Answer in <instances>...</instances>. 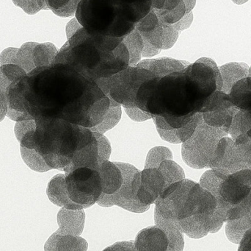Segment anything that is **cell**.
Segmentation results:
<instances>
[{
	"mask_svg": "<svg viewBox=\"0 0 251 251\" xmlns=\"http://www.w3.org/2000/svg\"><path fill=\"white\" fill-rule=\"evenodd\" d=\"M244 142L236 143L229 138L224 139L225 151L221 160H214L210 168L219 169L231 175L243 169H251V137L248 134L239 136Z\"/></svg>",
	"mask_w": 251,
	"mask_h": 251,
	"instance_id": "obj_7",
	"label": "cell"
},
{
	"mask_svg": "<svg viewBox=\"0 0 251 251\" xmlns=\"http://www.w3.org/2000/svg\"><path fill=\"white\" fill-rule=\"evenodd\" d=\"M48 10L60 17H70L76 13L81 0H45Z\"/></svg>",
	"mask_w": 251,
	"mask_h": 251,
	"instance_id": "obj_28",
	"label": "cell"
},
{
	"mask_svg": "<svg viewBox=\"0 0 251 251\" xmlns=\"http://www.w3.org/2000/svg\"><path fill=\"white\" fill-rule=\"evenodd\" d=\"M80 167L98 169V142L95 137L88 145L75 152L72 162L63 168V171L66 173L65 175H67L72 171Z\"/></svg>",
	"mask_w": 251,
	"mask_h": 251,
	"instance_id": "obj_15",
	"label": "cell"
},
{
	"mask_svg": "<svg viewBox=\"0 0 251 251\" xmlns=\"http://www.w3.org/2000/svg\"><path fill=\"white\" fill-rule=\"evenodd\" d=\"M142 38H143V52H142V56H143V57H153V56H156V55H158L159 53H161V50H162L156 48L155 46L149 43V41L145 39L143 37H142Z\"/></svg>",
	"mask_w": 251,
	"mask_h": 251,
	"instance_id": "obj_41",
	"label": "cell"
},
{
	"mask_svg": "<svg viewBox=\"0 0 251 251\" xmlns=\"http://www.w3.org/2000/svg\"><path fill=\"white\" fill-rule=\"evenodd\" d=\"M120 168L123 175L122 187L113 194L101 193L97 201L101 207H112L117 206L134 213H144L150 209L140 203L137 197V193L141 182V171L129 164L115 162Z\"/></svg>",
	"mask_w": 251,
	"mask_h": 251,
	"instance_id": "obj_5",
	"label": "cell"
},
{
	"mask_svg": "<svg viewBox=\"0 0 251 251\" xmlns=\"http://www.w3.org/2000/svg\"><path fill=\"white\" fill-rule=\"evenodd\" d=\"M158 169L165 179V190L171 184L185 179V174L182 168L173 160L164 161Z\"/></svg>",
	"mask_w": 251,
	"mask_h": 251,
	"instance_id": "obj_27",
	"label": "cell"
},
{
	"mask_svg": "<svg viewBox=\"0 0 251 251\" xmlns=\"http://www.w3.org/2000/svg\"><path fill=\"white\" fill-rule=\"evenodd\" d=\"M152 119H153V122H154L156 128L162 130L174 129V128L171 127V125L168 124V122L165 120L164 116H159V115H154Z\"/></svg>",
	"mask_w": 251,
	"mask_h": 251,
	"instance_id": "obj_46",
	"label": "cell"
},
{
	"mask_svg": "<svg viewBox=\"0 0 251 251\" xmlns=\"http://www.w3.org/2000/svg\"><path fill=\"white\" fill-rule=\"evenodd\" d=\"M46 251H87L88 245L79 236L63 235L55 232L45 245Z\"/></svg>",
	"mask_w": 251,
	"mask_h": 251,
	"instance_id": "obj_20",
	"label": "cell"
},
{
	"mask_svg": "<svg viewBox=\"0 0 251 251\" xmlns=\"http://www.w3.org/2000/svg\"><path fill=\"white\" fill-rule=\"evenodd\" d=\"M140 188L157 200L165 190V179L158 168H148L141 171Z\"/></svg>",
	"mask_w": 251,
	"mask_h": 251,
	"instance_id": "obj_22",
	"label": "cell"
},
{
	"mask_svg": "<svg viewBox=\"0 0 251 251\" xmlns=\"http://www.w3.org/2000/svg\"><path fill=\"white\" fill-rule=\"evenodd\" d=\"M248 77L251 78V67H249V75H248Z\"/></svg>",
	"mask_w": 251,
	"mask_h": 251,
	"instance_id": "obj_49",
	"label": "cell"
},
{
	"mask_svg": "<svg viewBox=\"0 0 251 251\" xmlns=\"http://www.w3.org/2000/svg\"><path fill=\"white\" fill-rule=\"evenodd\" d=\"M168 246V237L156 225L141 230L134 240L135 250L139 251H166Z\"/></svg>",
	"mask_w": 251,
	"mask_h": 251,
	"instance_id": "obj_12",
	"label": "cell"
},
{
	"mask_svg": "<svg viewBox=\"0 0 251 251\" xmlns=\"http://www.w3.org/2000/svg\"><path fill=\"white\" fill-rule=\"evenodd\" d=\"M123 43L126 47L129 54L128 66H137L141 60L143 48V41L141 35L134 28L128 35H125Z\"/></svg>",
	"mask_w": 251,
	"mask_h": 251,
	"instance_id": "obj_24",
	"label": "cell"
},
{
	"mask_svg": "<svg viewBox=\"0 0 251 251\" xmlns=\"http://www.w3.org/2000/svg\"><path fill=\"white\" fill-rule=\"evenodd\" d=\"M186 6V13H189L192 12L196 4V0H184Z\"/></svg>",
	"mask_w": 251,
	"mask_h": 251,
	"instance_id": "obj_47",
	"label": "cell"
},
{
	"mask_svg": "<svg viewBox=\"0 0 251 251\" xmlns=\"http://www.w3.org/2000/svg\"><path fill=\"white\" fill-rule=\"evenodd\" d=\"M37 42H26L21 48L9 47L0 54V66L15 64L20 66L26 73H29L36 68L33 60L34 47Z\"/></svg>",
	"mask_w": 251,
	"mask_h": 251,
	"instance_id": "obj_10",
	"label": "cell"
},
{
	"mask_svg": "<svg viewBox=\"0 0 251 251\" xmlns=\"http://www.w3.org/2000/svg\"><path fill=\"white\" fill-rule=\"evenodd\" d=\"M194 115L195 113H189V114L184 115L182 116H164V117L171 127L177 129V128H181V127L184 126L186 124L188 123L193 119Z\"/></svg>",
	"mask_w": 251,
	"mask_h": 251,
	"instance_id": "obj_38",
	"label": "cell"
},
{
	"mask_svg": "<svg viewBox=\"0 0 251 251\" xmlns=\"http://www.w3.org/2000/svg\"><path fill=\"white\" fill-rule=\"evenodd\" d=\"M219 69L224 82L221 91L225 94H230L232 87L238 81L247 78L249 75V66L247 63L243 62H231L221 66Z\"/></svg>",
	"mask_w": 251,
	"mask_h": 251,
	"instance_id": "obj_18",
	"label": "cell"
},
{
	"mask_svg": "<svg viewBox=\"0 0 251 251\" xmlns=\"http://www.w3.org/2000/svg\"><path fill=\"white\" fill-rule=\"evenodd\" d=\"M98 142V164L99 166L104 161H108L111 155V144L104 134L93 132Z\"/></svg>",
	"mask_w": 251,
	"mask_h": 251,
	"instance_id": "obj_33",
	"label": "cell"
},
{
	"mask_svg": "<svg viewBox=\"0 0 251 251\" xmlns=\"http://www.w3.org/2000/svg\"><path fill=\"white\" fill-rule=\"evenodd\" d=\"M251 130V113L249 111L239 108L234 113L230 125L228 134L234 141L239 136L247 134Z\"/></svg>",
	"mask_w": 251,
	"mask_h": 251,
	"instance_id": "obj_23",
	"label": "cell"
},
{
	"mask_svg": "<svg viewBox=\"0 0 251 251\" xmlns=\"http://www.w3.org/2000/svg\"><path fill=\"white\" fill-rule=\"evenodd\" d=\"M134 28L142 37L160 50H168L174 47L181 31L171 25L162 23L153 10L135 24Z\"/></svg>",
	"mask_w": 251,
	"mask_h": 251,
	"instance_id": "obj_8",
	"label": "cell"
},
{
	"mask_svg": "<svg viewBox=\"0 0 251 251\" xmlns=\"http://www.w3.org/2000/svg\"><path fill=\"white\" fill-rule=\"evenodd\" d=\"M69 197L79 204L97 203L102 193L101 178L98 170L92 168L80 167L66 175Z\"/></svg>",
	"mask_w": 251,
	"mask_h": 251,
	"instance_id": "obj_6",
	"label": "cell"
},
{
	"mask_svg": "<svg viewBox=\"0 0 251 251\" xmlns=\"http://www.w3.org/2000/svg\"><path fill=\"white\" fill-rule=\"evenodd\" d=\"M83 209H68L63 207L57 214L59 228L56 232L63 235L80 236L85 227Z\"/></svg>",
	"mask_w": 251,
	"mask_h": 251,
	"instance_id": "obj_13",
	"label": "cell"
},
{
	"mask_svg": "<svg viewBox=\"0 0 251 251\" xmlns=\"http://www.w3.org/2000/svg\"><path fill=\"white\" fill-rule=\"evenodd\" d=\"M196 62L203 63V64L206 65V66H209L213 70L215 78V84H216V90L217 91H221L224 82H223L222 76H221L219 68L217 66L216 63L212 59L209 58V57H201V58L199 59Z\"/></svg>",
	"mask_w": 251,
	"mask_h": 251,
	"instance_id": "obj_36",
	"label": "cell"
},
{
	"mask_svg": "<svg viewBox=\"0 0 251 251\" xmlns=\"http://www.w3.org/2000/svg\"><path fill=\"white\" fill-rule=\"evenodd\" d=\"M193 21V12H190V13L186 14L182 19H180V20L178 21V22H177L176 23L171 25H172L173 28H175L177 30L181 31H181L184 30V29L190 28V25H192Z\"/></svg>",
	"mask_w": 251,
	"mask_h": 251,
	"instance_id": "obj_40",
	"label": "cell"
},
{
	"mask_svg": "<svg viewBox=\"0 0 251 251\" xmlns=\"http://www.w3.org/2000/svg\"><path fill=\"white\" fill-rule=\"evenodd\" d=\"M251 228V218L244 215L234 221H227L226 235L231 243L238 244L241 241L245 233Z\"/></svg>",
	"mask_w": 251,
	"mask_h": 251,
	"instance_id": "obj_26",
	"label": "cell"
},
{
	"mask_svg": "<svg viewBox=\"0 0 251 251\" xmlns=\"http://www.w3.org/2000/svg\"><path fill=\"white\" fill-rule=\"evenodd\" d=\"M99 173L101 178V190L104 194H113L122 187L123 175L115 162L104 161L99 166Z\"/></svg>",
	"mask_w": 251,
	"mask_h": 251,
	"instance_id": "obj_17",
	"label": "cell"
},
{
	"mask_svg": "<svg viewBox=\"0 0 251 251\" xmlns=\"http://www.w3.org/2000/svg\"><path fill=\"white\" fill-rule=\"evenodd\" d=\"M35 150L52 169H63L76 150L88 145L94 134L89 128L59 118L35 119Z\"/></svg>",
	"mask_w": 251,
	"mask_h": 251,
	"instance_id": "obj_1",
	"label": "cell"
},
{
	"mask_svg": "<svg viewBox=\"0 0 251 251\" xmlns=\"http://www.w3.org/2000/svg\"><path fill=\"white\" fill-rule=\"evenodd\" d=\"M126 113H127L130 119L135 122H144L152 119L154 115L149 112H145L138 107L126 108Z\"/></svg>",
	"mask_w": 251,
	"mask_h": 251,
	"instance_id": "obj_37",
	"label": "cell"
},
{
	"mask_svg": "<svg viewBox=\"0 0 251 251\" xmlns=\"http://www.w3.org/2000/svg\"><path fill=\"white\" fill-rule=\"evenodd\" d=\"M154 78L156 76L147 69L128 66L110 78L94 81L107 97H112L126 109L137 107L139 88L145 82Z\"/></svg>",
	"mask_w": 251,
	"mask_h": 251,
	"instance_id": "obj_4",
	"label": "cell"
},
{
	"mask_svg": "<svg viewBox=\"0 0 251 251\" xmlns=\"http://www.w3.org/2000/svg\"><path fill=\"white\" fill-rule=\"evenodd\" d=\"M122 106H116V107L109 108L108 112L106 114L105 117L103 119L102 122L96 126L90 128L92 132L100 133L104 134L109 130L114 128L122 118Z\"/></svg>",
	"mask_w": 251,
	"mask_h": 251,
	"instance_id": "obj_31",
	"label": "cell"
},
{
	"mask_svg": "<svg viewBox=\"0 0 251 251\" xmlns=\"http://www.w3.org/2000/svg\"><path fill=\"white\" fill-rule=\"evenodd\" d=\"M212 215H193L180 220L183 233L190 238L199 239L210 232L211 218Z\"/></svg>",
	"mask_w": 251,
	"mask_h": 251,
	"instance_id": "obj_19",
	"label": "cell"
},
{
	"mask_svg": "<svg viewBox=\"0 0 251 251\" xmlns=\"http://www.w3.org/2000/svg\"><path fill=\"white\" fill-rule=\"evenodd\" d=\"M36 130V122L35 119L19 121L16 122L15 125V135L18 141H20L23 136L30 131Z\"/></svg>",
	"mask_w": 251,
	"mask_h": 251,
	"instance_id": "obj_35",
	"label": "cell"
},
{
	"mask_svg": "<svg viewBox=\"0 0 251 251\" xmlns=\"http://www.w3.org/2000/svg\"><path fill=\"white\" fill-rule=\"evenodd\" d=\"M80 29L63 46L52 64L69 65L92 81L110 78L128 67L129 54L123 42L113 51H103L87 41Z\"/></svg>",
	"mask_w": 251,
	"mask_h": 251,
	"instance_id": "obj_2",
	"label": "cell"
},
{
	"mask_svg": "<svg viewBox=\"0 0 251 251\" xmlns=\"http://www.w3.org/2000/svg\"><path fill=\"white\" fill-rule=\"evenodd\" d=\"M121 14L126 22L135 25L152 9V0H119Z\"/></svg>",
	"mask_w": 251,
	"mask_h": 251,
	"instance_id": "obj_21",
	"label": "cell"
},
{
	"mask_svg": "<svg viewBox=\"0 0 251 251\" xmlns=\"http://www.w3.org/2000/svg\"><path fill=\"white\" fill-rule=\"evenodd\" d=\"M194 181L184 179L174 191L161 194L155 202V211L165 219L180 221L184 219V211L190 190Z\"/></svg>",
	"mask_w": 251,
	"mask_h": 251,
	"instance_id": "obj_9",
	"label": "cell"
},
{
	"mask_svg": "<svg viewBox=\"0 0 251 251\" xmlns=\"http://www.w3.org/2000/svg\"><path fill=\"white\" fill-rule=\"evenodd\" d=\"M104 251H136L134 247V242H118L113 246L107 248Z\"/></svg>",
	"mask_w": 251,
	"mask_h": 251,
	"instance_id": "obj_42",
	"label": "cell"
},
{
	"mask_svg": "<svg viewBox=\"0 0 251 251\" xmlns=\"http://www.w3.org/2000/svg\"><path fill=\"white\" fill-rule=\"evenodd\" d=\"M82 27L83 26L79 23L76 18H74L73 19H72L66 25V36H67L68 40L70 39L76 33V31Z\"/></svg>",
	"mask_w": 251,
	"mask_h": 251,
	"instance_id": "obj_43",
	"label": "cell"
},
{
	"mask_svg": "<svg viewBox=\"0 0 251 251\" xmlns=\"http://www.w3.org/2000/svg\"><path fill=\"white\" fill-rule=\"evenodd\" d=\"M202 119H203V115H202L201 112H197V113H195L193 119L188 123L186 124L184 126L181 127V128H177L176 135L181 143L184 142L191 137Z\"/></svg>",
	"mask_w": 251,
	"mask_h": 251,
	"instance_id": "obj_32",
	"label": "cell"
},
{
	"mask_svg": "<svg viewBox=\"0 0 251 251\" xmlns=\"http://www.w3.org/2000/svg\"><path fill=\"white\" fill-rule=\"evenodd\" d=\"M174 156L170 149L166 147H155L151 149L146 156L144 169L159 168L165 160H173Z\"/></svg>",
	"mask_w": 251,
	"mask_h": 251,
	"instance_id": "obj_30",
	"label": "cell"
},
{
	"mask_svg": "<svg viewBox=\"0 0 251 251\" xmlns=\"http://www.w3.org/2000/svg\"><path fill=\"white\" fill-rule=\"evenodd\" d=\"M58 51L54 44L47 42L37 43L33 50V60L36 68L50 66L52 64Z\"/></svg>",
	"mask_w": 251,
	"mask_h": 251,
	"instance_id": "obj_25",
	"label": "cell"
},
{
	"mask_svg": "<svg viewBox=\"0 0 251 251\" xmlns=\"http://www.w3.org/2000/svg\"><path fill=\"white\" fill-rule=\"evenodd\" d=\"M154 222L156 226L165 232L168 237V251H183L184 247L183 230L179 221L165 219L154 210Z\"/></svg>",
	"mask_w": 251,
	"mask_h": 251,
	"instance_id": "obj_16",
	"label": "cell"
},
{
	"mask_svg": "<svg viewBox=\"0 0 251 251\" xmlns=\"http://www.w3.org/2000/svg\"><path fill=\"white\" fill-rule=\"evenodd\" d=\"M232 1L234 4L240 5V4H243L247 2V1H249V0H232Z\"/></svg>",
	"mask_w": 251,
	"mask_h": 251,
	"instance_id": "obj_48",
	"label": "cell"
},
{
	"mask_svg": "<svg viewBox=\"0 0 251 251\" xmlns=\"http://www.w3.org/2000/svg\"><path fill=\"white\" fill-rule=\"evenodd\" d=\"M13 82V81L4 74L1 66H0V93L4 94V95H7V88Z\"/></svg>",
	"mask_w": 251,
	"mask_h": 251,
	"instance_id": "obj_44",
	"label": "cell"
},
{
	"mask_svg": "<svg viewBox=\"0 0 251 251\" xmlns=\"http://www.w3.org/2000/svg\"><path fill=\"white\" fill-rule=\"evenodd\" d=\"M15 5L21 7L29 15L36 14L41 10H48L45 0H12Z\"/></svg>",
	"mask_w": 251,
	"mask_h": 251,
	"instance_id": "obj_34",
	"label": "cell"
},
{
	"mask_svg": "<svg viewBox=\"0 0 251 251\" xmlns=\"http://www.w3.org/2000/svg\"><path fill=\"white\" fill-rule=\"evenodd\" d=\"M239 251H251V228L243 235L240 241Z\"/></svg>",
	"mask_w": 251,
	"mask_h": 251,
	"instance_id": "obj_45",
	"label": "cell"
},
{
	"mask_svg": "<svg viewBox=\"0 0 251 251\" xmlns=\"http://www.w3.org/2000/svg\"><path fill=\"white\" fill-rule=\"evenodd\" d=\"M191 63L186 60H176L170 57L147 59L139 62L137 66L151 72L156 78H162L176 72H181Z\"/></svg>",
	"mask_w": 251,
	"mask_h": 251,
	"instance_id": "obj_14",
	"label": "cell"
},
{
	"mask_svg": "<svg viewBox=\"0 0 251 251\" xmlns=\"http://www.w3.org/2000/svg\"><path fill=\"white\" fill-rule=\"evenodd\" d=\"M156 130H157L158 134H159V137L165 141H168L171 144H181V141L177 137L176 129L175 128L171 130H162L156 128Z\"/></svg>",
	"mask_w": 251,
	"mask_h": 251,
	"instance_id": "obj_39",
	"label": "cell"
},
{
	"mask_svg": "<svg viewBox=\"0 0 251 251\" xmlns=\"http://www.w3.org/2000/svg\"><path fill=\"white\" fill-rule=\"evenodd\" d=\"M228 134L225 128L210 126L202 119L191 137L182 143L183 160L194 169L209 167L220 141Z\"/></svg>",
	"mask_w": 251,
	"mask_h": 251,
	"instance_id": "obj_3",
	"label": "cell"
},
{
	"mask_svg": "<svg viewBox=\"0 0 251 251\" xmlns=\"http://www.w3.org/2000/svg\"><path fill=\"white\" fill-rule=\"evenodd\" d=\"M47 195L50 201L59 207L75 210L88 209L92 206L90 204H79L71 200L64 174H58L50 180L47 189Z\"/></svg>",
	"mask_w": 251,
	"mask_h": 251,
	"instance_id": "obj_11",
	"label": "cell"
},
{
	"mask_svg": "<svg viewBox=\"0 0 251 251\" xmlns=\"http://www.w3.org/2000/svg\"><path fill=\"white\" fill-rule=\"evenodd\" d=\"M21 154L25 163L32 170L44 172L52 169L35 149H28L21 146Z\"/></svg>",
	"mask_w": 251,
	"mask_h": 251,
	"instance_id": "obj_29",
	"label": "cell"
}]
</instances>
